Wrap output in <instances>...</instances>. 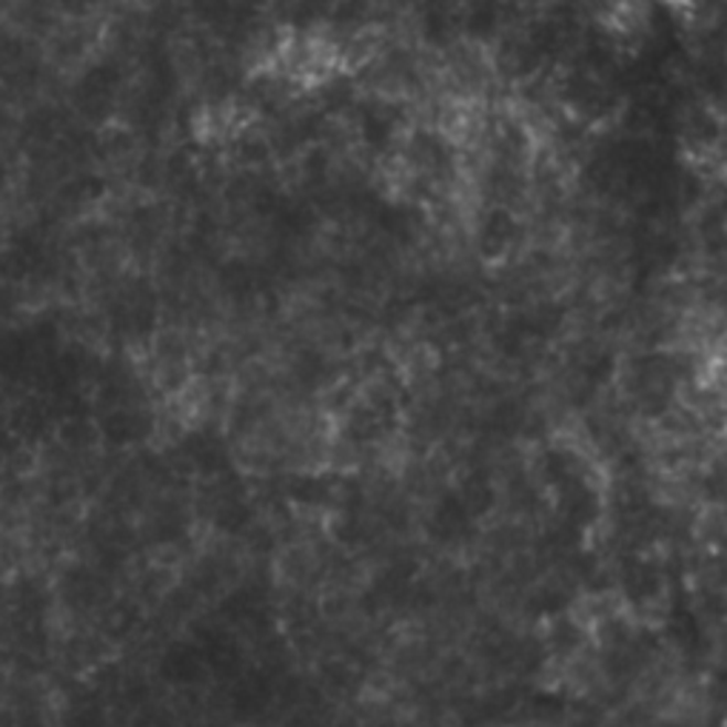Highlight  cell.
<instances>
[{
  "label": "cell",
  "instance_id": "3957f363",
  "mask_svg": "<svg viewBox=\"0 0 727 727\" xmlns=\"http://www.w3.org/2000/svg\"><path fill=\"white\" fill-rule=\"evenodd\" d=\"M206 671H209L206 656H203V651H200V645L194 639H189V642H183V639H180V642H172V645L163 651L158 665L160 680L169 682V685L174 687L197 685V682L206 676Z\"/></svg>",
  "mask_w": 727,
  "mask_h": 727
},
{
  "label": "cell",
  "instance_id": "7c38bea8",
  "mask_svg": "<svg viewBox=\"0 0 727 727\" xmlns=\"http://www.w3.org/2000/svg\"><path fill=\"white\" fill-rule=\"evenodd\" d=\"M14 727H46V716H43L41 705L26 702L14 710Z\"/></svg>",
  "mask_w": 727,
  "mask_h": 727
},
{
  "label": "cell",
  "instance_id": "5bb4252c",
  "mask_svg": "<svg viewBox=\"0 0 727 727\" xmlns=\"http://www.w3.org/2000/svg\"><path fill=\"white\" fill-rule=\"evenodd\" d=\"M7 599H9V588L3 582H0V608L7 605Z\"/></svg>",
  "mask_w": 727,
  "mask_h": 727
},
{
  "label": "cell",
  "instance_id": "277c9868",
  "mask_svg": "<svg viewBox=\"0 0 727 727\" xmlns=\"http://www.w3.org/2000/svg\"><path fill=\"white\" fill-rule=\"evenodd\" d=\"M63 599L72 605V608H97L109 599V582L100 570L95 568H72L63 574Z\"/></svg>",
  "mask_w": 727,
  "mask_h": 727
},
{
  "label": "cell",
  "instance_id": "8fae6325",
  "mask_svg": "<svg viewBox=\"0 0 727 727\" xmlns=\"http://www.w3.org/2000/svg\"><path fill=\"white\" fill-rule=\"evenodd\" d=\"M104 3L106 0H55V7L61 9L66 18H72V21H86V18H92Z\"/></svg>",
  "mask_w": 727,
  "mask_h": 727
},
{
  "label": "cell",
  "instance_id": "5b68a950",
  "mask_svg": "<svg viewBox=\"0 0 727 727\" xmlns=\"http://www.w3.org/2000/svg\"><path fill=\"white\" fill-rule=\"evenodd\" d=\"M178 453L185 468L206 473V477H214V473L223 471V466H226V451H223V446H220L214 437H209V434H189V437H183L180 439Z\"/></svg>",
  "mask_w": 727,
  "mask_h": 727
},
{
  "label": "cell",
  "instance_id": "4fadbf2b",
  "mask_svg": "<svg viewBox=\"0 0 727 727\" xmlns=\"http://www.w3.org/2000/svg\"><path fill=\"white\" fill-rule=\"evenodd\" d=\"M135 727H178L169 714H160V710H143V714L135 719Z\"/></svg>",
  "mask_w": 727,
  "mask_h": 727
},
{
  "label": "cell",
  "instance_id": "8992f818",
  "mask_svg": "<svg viewBox=\"0 0 727 727\" xmlns=\"http://www.w3.org/2000/svg\"><path fill=\"white\" fill-rule=\"evenodd\" d=\"M57 197L75 209L97 206V203H104L109 197V180L100 172H77L75 178H70L61 185Z\"/></svg>",
  "mask_w": 727,
  "mask_h": 727
},
{
  "label": "cell",
  "instance_id": "9c48e42d",
  "mask_svg": "<svg viewBox=\"0 0 727 727\" xmlns=\"http://www.w3.org/2000/svg\"><path fill=\"white\" fill-rule=\"evenodd\" d=\"M138 622H140L138 605L120 599V602H111L109 608H106L104 619H100V628H104V633L109 639H124L135 631V624Z\"/></svg>",
  "mask_w": 727,
  "mask_h": 727
},
{
  "label": "cell",
  "instance_id": "ba28073f",
  "mask_svg": "<svg viewBox=\"0 0 727 727\" xmlns=\"http://www.w3.org/2000/svg\"><path fill=\"white\" fill-rule=\"evenodd\" d=\"M189 534V516L180 509H160L149 520V536L154 545H178Z\"/></svg>",
  "mask_w": 727,
  "mask_h": 727
},
{
  "label": "cell",
  "instance_id": "52a82bcc",
  "mask_svg": "<svg viewBox=\"0 0 727 727\" xmlns=\"http://www.w3.org/2000/svg\"><path fill=\"white\" fill-rule=\"evenodd\" d=\"M95 151L104 160H111V163H126V160L135 158V151H138V135L126 129V126L109 124L100 129Z\"/></svg>",
  "mask_w": 727,
  "mask_h": 727
},
{
  "label": "cell",
  "instance_id": "30bf717a",
  "mask_svg": "<svg viewBox=\"0 0 727 727\" xmlns=\"http://www.w3.org/2000/svg\"><path fill=\"white\" fill-rule=\"evenodd\" d=\"M63 727H109V716L97 702H83L72 707Z\"/></svg>",
  "mask_w": 727,
  "mask_h": 727
},
{
  "label": "cell",
  "instance_id": "7a4b0ae2",
  "mask_svg": "<svg viewBox=\"0 0 727 727\" xmlns=\"http://www.w3.org/2000/svg\"><path fill=\"white\" fill-rule=\"evenodd\" d=\"M154 428H158V419L146 408V403L106 408L97 417V439L109 448L143 446L146 439L154 434Z\"/></svg>",
  "mask_w": 727,
  "mask_h": 727
},
{
  "label": "cell",
  "instance_id": "6da1fadb",
  "mask_svg": "<svg viewBox=\"0 0 727 727\" xmlns=\"http://www.w3.org/2000/svg\"><path fill=\"white\" fill-rule=\"evenodd\" d=\"M124 89V72L115 61H95L89 70H83L77 77L75 92H72V104L83 120H97V117H109L115 111L117 95Z\"/></svg>",
  "mask_w": 727,
  "mask_h": 727
}]
</instances>
